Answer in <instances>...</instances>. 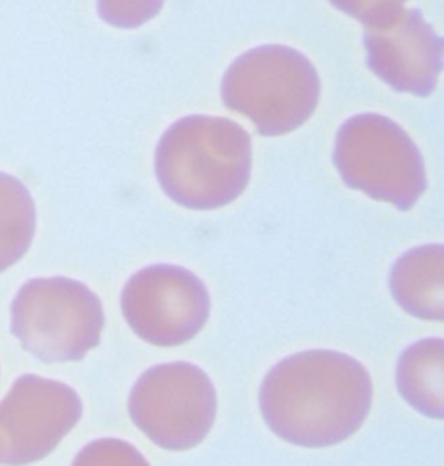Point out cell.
<instances>
[{
	"label": "cell",
	"instance_id": "1",
	"mask_svg": "<svg viewBox=\"0 0 444 466\" xmlns=\"http://www.w3.org/2000/svg\"><path fill=\"white\" fill-rule=\"evenodd\" d=\"M374 383L367 368L337 350H304L274 364L261 385L267 427L299 448H332L368 418Z\"/></svg>",
	"mask_w": 444,
	"mask_h": 466
},
{
	"label": "cell",
	"instance_id": "2",
	"mask_svg": "<svg viewBox=\"0 0 444 466\" xmlns=\"http://www.w3.org/2000/svg\"><path fill=\"white\" fill-rule=\"evenodd\" d=\"M155 174L163 193L184 208L228 207L249 186V134L226 120H181L157 146Z\"/></svg>",
	"mask_w": 444,
	"mask_h": 466
},
{
	"label": "cell",
	"instance_id": "3",
	"mask_svg": "<svg viewBox=\"0 0 444 466\" xmlns=\"http://www.w3.org/2000/svg\"><path fill=\"white\" fill-rule=\"evenodd\" d=\"M105 309L84 283L54 276L30 279L11 305V331L44 362H75L94 350L105 329Z\"/></svg>",
	"mask_w": 444,
	"mask_h": 466
},
{
	"label": "cell",
	"instance_id": "4",
	"mask_svg": "<svg viewBox=\"0 0 444 466\" xmlns=\"http://www.w3.org/2000/svg\"><path fill=\"white\" fill-rule=\"evenodd\" d=\"M334 163L351 189L408 212L427 189L426 163L403 128L357 116L340 128Z\"/></svg>",
	"mask_w": 444,
	"mask_h": 466
},
{
	"label": "cell",
	"instance_id": "5",
	"mask_svg": "<svg viewBox=\"0 0 444 466\" xmlns=\"http://www.w3.org/2000/svg\"><path fill=\"white\" fill-rule=\"evenodd\" d=\"M134 425L159 448L190 451L212 431L217 392L191 362H163L146 370L129 395Z\"/></svg>",
	"mask_w": 444,
	"mask_h": 466
},
{
	"label": "cell",
	"instance_id": "6",
	"mask_svg": "<svg viewBox=\"0 0 444 466\" xmlns=\"http://www.w3.org/2000/svg\"><path fill=\"white\" fill-rule=\"evenodd\" d=\"M122 314L141 340L178 347L193 340L211 316V293L191 270L157 264L138 270L122 289Z\"/></svg>",
	"mask_w": 444,
	"mask_h": 466
},
{
	"label": "cell",
	"instance_id": "7",
	"mask_svg": "<svg viewBox=\"0 0 444 466\" xmlns=\"http://www.w3.org/2000/svg\"><path fill=\"white\" fill-rule=\"evenodd\" d=\"M82 414V399L70 385L36 375L19 377L0 400V465L44 460Z\"/></svg>",
	"mask_w": 444,
	"mask_h": 466
},
{
	"label": "cell",
	"instance_id": "8",
	"mask_svg": "<svg viewBox=\"0 0 444 466\" xmlns=\"http://www.w3.org/2000/svg\"><path fill=\"white\" fill-rule=\"evenodd\" d=\"M444 250L441 243L424 245L401 255L391 270V293L409 316L443 321Z\"/></svg>",
	"mask_w": 444,
	"mask_h": 466
},
{
	"label": "cell",
	"instance_id": "9",
	"mask_svg": "<svg viewBox=\"0 0 444 466\" xmlns=\"http://www.w3.org/2000/svg\"><path fill=\"white\" fill-rule=\"evenodd\" d=\"M443 339L415 341L405 349L396 368V385L415 411L443 420Z\"/></svg>",
	"mask_w": 444,
	"mask_h": 466
},
{
	"label": "cell",
	"instance_id": "10",
	"mask_svg": "<svg viewBox=\"0 0 444 466\" xmlns=\"http://www.w3.org/2000/svg\"><path fill=\"white\" fill-rule=\"evenodd\" d=\"M36 228V203L28 187L18 177L0 172V272L30 250Z\"/></svg>",
	"mask_w": 444,
	"mask_h": 466
},
{
	"label": "cell",
	"instance_id": "11",
	"mask_svg": "<svg viewBox=\"0 0 444 466\" xmlns=\"http://www.w3.org/2000/svg\"><path fill=\"white\" fill-rule=\"evenodd\" d=\"M75 465H146L148 461L134 446L122 441H96L73 461Z\"/></svg>",
	"mask_w": 444,
	"mask_h": 466
}]
</instances>
